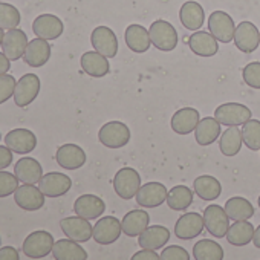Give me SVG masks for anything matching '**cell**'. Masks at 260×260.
<instances>
[{
  "label": "cell",
  "mask_w": 260,
  "mask_h": 260,
  "mask_svg": "<svg viewBox=\"0 0 260 260\" xmlns=\"http://www.w3.org/2000/svg\"><path fill=\"white\" fill-rule=\"evenodd\" d=\"M140 187H141V176L132 167L119 169L113 178V190L124 201L134 199L137 196Z\"/></svg>",
  "instance_id": "1"
},
{
  "label": "cell",
  "mask_w": 260,
  "mask_h": 260,
  "mask_svg": "<svg viewBox=\"0 0 260 260\" xmlns=\"http://www.w3.org/2000/svg\"><path fill=\"white\" fill-rule=\"evenodd\" d=\"M149 34L152 45L162 52H170L178 46V31L166 20H155L149 28Z\"/></svg>",
  "instance_id": "2"
},
{
  "label": "cell",
  "mask_w": 260,
  "mask_h": 260,
  "mask_svg": "<svg viewBox=\"0 0 260 260\" xmlns=\"http://www.w3.org/2000/svg\"><path fill=\"white\" fill-rule=\"evenodd\" d=\"M98 140L107 149H121L130 141V130L121 121H110L100 128Z\"/></svg>",
  "instance_id": "3"
},
{
  "label": "cell",
  "mask_w": 260,
  "mask_h": 260,
  "mask_svg": "<svg viewBox=\"0 0 260 260\" xmlns=\"http://www.w3.org/2000/svg\"><path fill=\"white\" fill-rule=\"evenodd\" d=\"M54 243H55V240H54L51 233L39 230V231L31 233L25 239L22 251L29 258H42V257H46L48 254L52 252Z\"/></svg>",
  "instance_id": "4"
},
{
  "label": "cell",
  "mask_w": 260,
  "mask_h": 260,
  "mask_svg": "<svg viewBox=\"0 0 260 260\" xmlns=\"http://www.w3.org/2000/svg\"><path fill=\"white\" fill-rule=\"evenodd\" d=\"M214 118L222 125H243L251 119V110L240 103H223L214 110Z\"/></svg>",
  "instance_id": "5"
},
{
  "label": "cell",
  "mask_w": 260,
  "mask_h": 260,
  "mask_svg": "<svg viewBox=\"0 0 260 260\" xmlns=\"http://www.w3.org/2000/svg\"><path fill=\"white\" fill-rule=\"evenodd\" d=\"M204 222H205L207 231L213 237H217V239L225 237V234L230 228V217H228L225 208H222L217 204H210L204 210Z\"/></svg>",
  "instance_id": "6"
},
{
  "label": "cell",
  "mask_w": 260,
  "mask_h": 260,
  "mask_svg": "<svg viewBox=\"0 0 260 260\" xmlns=\"http://www.w3.org/2000/svg\"><path fill=\"white\" fill-rule=\"evenodd\" d=\"M208 31L220 43H230L234 40V20L230 14L223 11H214L208 17Z\"/></svg>",
  "instance_id": "7"
},
{
  "label": "cell",
  "mask_w": 260,
  "mask_h": 260,
  "mask_svg": "<svg viewBox=\"0 0 260 260\" xmlns=\"http://www.w3.org/2000/svg\"><path fill=\"white\" fill-rule=\"evenodd\" d=\"M122 233V226L119 219L115 216H104L93 225L92 237L100 245H110L119 239Z\"/></svg>",
  "instance_id": "8"
},
{
  "label": "cell",
  "mask_w": 260,
  "mask_h": 260,
  "mask_svg": "<svg viewBox=\"0 0 260 260\" xmlns=\"http://www.w3.org/2000/svg\"><path fill=\"white\" fill-rule=\"evenodd\" d=\"M60 226L66 237H69L75 242H80V243L90 240L92 233H93V226L90 225L89 219H84L78 214L61 219Z\"/></svg>",
  "instance_id": "9"
},
{
  "label": "cell",
  "mask_w": 260,
  "mask_h": 260,
  "mask_svg": "<svg viewBox=\"0 0 260 260\" xmlns=\"http://www.w3.org/2000/svg\"><path fill=\"white\" fill-rule=\"evenodd\" d=\"M90 43L93 49L107 58H113L118 54L116 34L107 26H96L90 34Z\"/></svg>",
  "instance_id": "10"
},
{
  "label": "cell",
  "mask_w": 260,
  "mask_h": 260,
  "mask_svg": "<svg viewBox=\"0 0 260 260\" xmlns=\"http://www.w3.org/2000/svg\"><path fill=\"white\" fill-rule=\"evenodd\" d=\"M234 45L243 54L254 52L260 45V32L251 22H242L236 26Z\"/></svg>",
  "instance_id": "11"
},
{
  "label": "cell",
  "mask_w": 260,
  "mask_h": 260,
  "mask_svg": "<svg viewBox=\"0 0 260 260\" xmlns=\"http://www.w3.org/2000/svg\"><path fill=\"white\" fill-rule=\"evenodd\" d=\"M40 92V78L36 74H25L16 84L14 101L19 107L29 106Z\"/></svg>",
  "instance_id": "12"
},
{
  "label": "cell",
  "mask_w": 260,
  "mask_h": 260,
  "mask_svg": "<svg viewBox=\"0 0 260 260\" xmlns=\"http://www.w3.org/2000/svg\"><path fill=\"white\" fill-rule=\"evenodd\" d=\"M205 228L204 216L199 213H185L176 220L175 236L181 240H191L202 234Z\"/></svg>",
  "instance_id": "13"
},
{
  "label": "cell",
  "mask_w": 260,
  "mask_h": 260,
  "mask_svg": "<svg viewBox=\"0 0 260 260\" xmlns=\"http://www.w3.org/2000/svg\"><path fill=\"white\" fill-rule=\"evenodd\" d=\"M71 187H72L71 178L58 172L46 173L39 181V188L43 191L46 198H60L66 194L71 190Z\"/></svg>",
  "instance_id": "14"
},
{
  "label": "cell",
  "mask_w": 260,
  "mask_h": 260,
  "mask_svg": "<svg viewBox=\"0 0 260 260\" xmlns=\"http://www.w3.org/2000/svg\"><path fill=\"white\" fill-rule=\"evenodd\" d=\"M169 190L161 182H147L137 193V204L146 208H156L167 201Z\"/></svg>",
  "instance_id": "15"
},
{
  "label": "cell",
  "mask_w": 260,
  "mask_h": 260,
  "mask_svg": "<svg viewBox=\"0 0 260 260\" xmlns=\"http://www.w3.org/2000/svg\"><path fill=\"white\" fill-rule=\"evenodd\" d=\"M16 204L26 211H37L45 205V194L36 184H23L14 193Z\"/></svg>",
  "instance_id": "16"
},
{
  "label": "cell",
  "mask_w": 260,
  "mask_h": 260,
  "mask_svg": "<svg viewBox=\"0 0 260 260\" xmlns=\"http://www.w3.org/2000/svg\"><path fill=\"white\" fill-rule=\"evenodd\" d=\"M5 144L14 153L26 155V153H31L37 147V138L28 128H14L7 134Z\"/></svg>",
  "instance_id": "17"
},
{
  "label": "cell",
  "mask_w": 260,
  "mask_h": 260,
  "mask_svg": "<svg viewBox=\"0 0 260 260\" xmlns=\"http://www.w3.org/2000/svg\"><path fill=\"white\" fill-rule=\"evenodd\" d=\"M55 161L64 170H77L86 164V152L77 144H63L57 149Z\"/></svg>",
  "instance_id": "18"
},
{
  "label": "cell",
  "mask_w": 260,
  "mask_h": 260,
  "mask_svg": "<svg viewBox=\"0 0 260 260\" xmlns=\"http://www.w3.org/2000/svg\"><path fill=\"white\" fill-rule=\"evenodd\" d=\"M63 22L54 14H42L32 22V31L45 40H57L63 34Z\"/></svg>",
  "instance_id": "19"
},
{
  "label": "cell",
  "mask_w": 260,
  "mask_h": 260,
  "mask_svg": "<svg viewBox=\"0 0 260 260\" xmlns=\"http://www.w3.org/2000/svg\"><path fill=\"white\" fill-rule=\"evenodd\" d=\"M22 58L31 68H42L51 58V45L48 43V40L37 37L28 43L25 55Z\"/></svg>",
  "instance_id": "20"
},
{
  "label": "cell",
  "mask_w": 260,
  "mask_h": 260,
  "mask_svg": "<svg viewBox=\"0 0 260 260\" xmlns=\"http://www.w3.org/2000/svg\"><path fill=\"white\" fill-rule=\"evenodd\" d=\"M201 119V115L196 109L193 107H182L173 113L172 118V130L178 135H188L194 132V128Z\"/></svg>",
  "instance_id": "21"
},
{
  "label": "cell",
  "mask_w": 260,
  "mask_h": 260,
  "mask_svg": "<svg viewBox=\"0 0 260 260\" xmlns=\"http://www.w3.org/2000/svg\"><path fill=\"white\" fill-rule=\"evenodd\" d=\"M28 37L22 29H8V32H5V39L2 43V49L4 54L11 60H19L20 57L25 55L26 46H28Z\"/></svg>",
  "instance_id": "22"
},
{
  "label": "cell",
  "mask_w": 260,
  "mask_h": 260,
  "mask_svg": "<svg viewBox=\"0 0 260 260\" xmlns=\"http://www.w3.org/2000/svg\"><path fill=\"white\" fill-rule=\"evenodd\" d=\"M188 46L198 57H213L219 52V43L210 31H194L188 39Z\"/></svg>",
  "instance_id": "23"
},
{
  "label": "cell",
  "mask_w": 260,
  "mask_h": 260,
  "mask_svg": "<svg viewBox=\"0 0 260 260\" xmlns=\"http://www.w3.org/2000/svg\"><path fill=\"white\" fill-rule=\"evenodd\" d=\"M124 40L125 45L130 51H134L137 54H144L149 51V48L152 46V40H150V34L149 29H146L141 25H128L125 28L124 32Z\"/></svg>",
  "instance_id": "24"
},
{
  "label": "cell",
  "mask_w": 260,
  "mask_h": 260,
  "mask_svg": "<svg viewBox=\"0 0 260 260\" xmlns=\"http://www.w3.org/2000/svg\"><path fill=\"white\" fill-rule=\"evenodd\" d=\"M106 210V204L101 198L95 196V194H81L75 204H74V211L75 214L93 220L100 216H103Z\"/></svg>",
  "instance_id": "25"
},
{
  "label": "cell",
  "mask_w": 260,
  "mask_h": 260,
  "mask_svg": "<svg viewBox=\"0 0 260 260\" xmlns=\"http://www.w3.org/2000/svg\"><path fill=\"white\" fill-rule=\"evenodd\" d=\"M170 240V230L162 225H149L140 236L138 245L147 249H161Z\"/></svg>",
  "instance_id": "26"
},
{
  "label": "cell",
  "mask_w": 260,
  "mask_h": 260,
  "mask_svg": "<svg viewBox=\"0 0 260 260\" xmlns=\"http://www.w3.org/2000/svg\"><path fill=\"white\" fill-rule=\"evenodd\" d=\"M80 64H81V69L93 78L106 77L110 71V64H109L107 57H104L103 54H100L96 51L84 52L81 55Z\"/></svg>",
  "instance_id": "27"
},
{
  "label": "cell",
  "mask_w": 260,
  "mask_h": 260,
  "mask_svg": "<svg viewBox=\"0 0 260 260\" xmlns=\"http://www.w3.org/2000/svg\"><path fill=\"white\" fill-rule=\"evenodd\" d=\"M52 255L55 260H86L87 252L80 245V242H75L72 239H60L54 243Z\"/></svg>",
  "instance_id": "28"
},
{
  "label": "cell",
  "mask_w": 260,
  "mask_h": 260,
  "mask_svg": "<svg viewBox=\"0 0 260 260\" xmlns=\"http://www.w3.org/2000/svg\"><path fill=\"white\" fill-rule=\"evenodd\" d=\"M220 122L216 118H201L196 128H194V138L199 146H211L220 137Z\"/></svg>",
  "instance_id": "29"
},
{
  "label": "cell",
  "mask_w": 260,
  "mask_h": 260,
  "mask_svg": "<svg viewBox=\"0 0 260 260\" xmlns=\"http://www.w3.org/2000/svg\"><path fill=\"white\" fill-rule=\"evenodd\" d=\"M150 223V216L147 211L144 210H132L128 211L122 220H121V226H122V233L128 237H137L140 236Z\"/></svg>",
  "instance_id": "30"
},
{
  "label": "cell",
  "mask_w": 260,
  "mask_h": 260,
  "mask_svg": "<svg viewBox=\"0 0 260 260\" xmlns=\"http://www.w3.org/2000/svg\"><path fill=\"white\" fill-rule=\"evenodd\" d=\"M179 20L185 29L193 31V32L199 31L204 25V20H205L204 8L198 2H193V0L185 2L179 11Z\"/></svg>",
  "instance_id": "31"
},
{
  "label": "cell",
  "mask_w": 260,
  "mask_h": 260,
  "mask_svg": "<svg viewBox=\"0 0 260 260\" xmlns=\"http://www.w3.org/2000/svg\"><path fill=\"white\" fill-rule=\"evenodd\" d=\"M14 175L23 184H39V181L43 176V169L37 159L26 156V158H20L16 162Z\"/></svg>",
  "instance_id": "32"
},
{
  "label": "cell",
  "mask_w": 260,
  "mask_h": 260,
  "mask_svg": "<svg viewBox=\"0 0 260 260\" xmlns=\"http://www.w3.org/2000/svg\"><path fill=\"white\" fill-rule=\"evenodd\" d=\"M193 191L202 199V201H216L220 193H222V184L219 182V179H216L214 176L210 175H202L198 176L194 179L193 184Z\"/></svg>",
  "instance_id": "33"
},
{
  "label": "cell",
  "mask_w": 260,
  "mask_h": 260,
  "mask_svg": "<svg viewBox=\"0 0 260 260\" xmlns=\"http://www.w3.org/2000/svg\"><path fill=\"white\" fill-rule=\"evenodd\" d=\"M243 144L242 130L237 128V125H230L226 130H223L219 138V149L222 155L225 156H236Z\"/></svg>",
  "instance_id": "34"
},
{
  "label": "cell",
  "mask_w": 260,
  "mask_h": 260,
  "mask_svg": "<svg viewBox=\"0 0 260 260\" xmlns=\"http://www.w3.org/2000/svg\"><path fill=\"white\" fill-rule=\"evenodd\" d=\"M254 231L255 228L248 220H236L233 225H230L225 237L234 246H245L252 242Z\"/></svg>",
  "instance_id": "35"
},
{
  "label": "cell",
  "mask_w": 260,
  "mask_h": 260,
  "mask_svg": "<svg viewBox=\"0 0 260 260\" xmlns=\"http://www.w3.org/2000/svg\"><path fill=\"white\" fill-rule=\"evenodd\" d=\"M225 211L228 214V217L231 220H248L254 216V207L252 204L245 199V198H240V196H234V198H230L226 202H225Z\"/></svg>",
  "instance_id": "36"
},
{
  "label": "cell",
  "mask_w": 260,
  "mask_h": 260,
  "mask_svg": "<svg viewBox=\"0 0 260 260\" xmlns=\"http://www.w3.org/2000/svg\"><path fill=\"white\" fill-rule=\"evenodd\" d=\"M193 204V191L187 185H175L169 190L167 205L173 211H184Z\"/></svg>",
  "instance_id": "37"
},
{
  "label": "cell",
  "mask_w": 260,
  "mask_h": 260,
  "mask_svg": "<svg viewBox=\"0 0 260 260\" xmlns=\"http://www.w3.org/2000/svg\"><path fill=\"white\" fill-rule=\"evenodd\" d=\"M193 257L196 260H222L223 258V248L208 239L198 240L193 246Z\"/></svg>",
  "instance_id": "38"
},
{
  "label": "cell",
  "mask_w": 260,
  "mask_h": 260,
  "mask_svg": "<svg viewBox=\"0 0 260 260\" xmlns=\"http://www.w3.org/2000/svg\"><path fill=\"white\" fill-rule=\"evenodd\" d=\"M243 144L249 150H260V121L258 119H248L242 127Z\"/></svg>",
  "instance_id": "39"
},
{
  "label": "cell",
  "mask_w": 260,
  "mask_h": 260,
  "mask_svg": "<svg viewBox=\"0 0 260 260\" xmlns=\"http://www.w3.org/2000/svg\"><path fill=\"white\" fill-rule=\"evenodd\" d=\"M20 11L14 5L0 2V28L14 29L20 25Z\"/></svg>",
  "instance_id": "40"
},
{
  "label": "cell",
  "mask_w": 260,
  "mask_h": 260,
  "mask_svg": "<svg viewBox=\"0 0 260 260\" xmlns=\"http://www.w3.org/2000/svg\"><path fill=\"white\" fill-rule=\"evenodd\" d=\"M19 178L16 175H11L8 172L0 170V198H7L10 194H14L19 188Z\"/></svg>",
  "instance_id": "41"
},
{
  "label": "cell",
  "mask_w": 260,
  "mask_h": 260,
  "mask_svg": "<svg viewBox=\"0 0 260 260\" xmlns=\"http://www.w3.org/2000/svg\"><path fill=\"white\" fill-rule=\"evenodd\" d=\"M242 75H243V81L246 83V86L252 89H260V61L248 63L243 68Z\"/></svg>",
  "instance_id": "42"
},
{
  "label": "cell",
  "mask_w": 260,
  "mask_h": 260,
  "mask_svg": "<svg viewBox=\"0 0 260 260\" xmlns=\"http://www.w3.org/2000/svg\"><path fill=\"white\" fill-rule=\"evenodd\" d=\"M16 84L17 81L13 75H8V74L0 75V104H4L11 96H14Z\"/></svg>",
  "instance_id": "43"
},
{
  "label": "cell",
  "mask_w": 260,
  "mask_h": 260,
  "mask_svg": "<svg viewBox=\"0 0 260 260\" xmlns=\"http://www.w3.org/2000/svg\"><path fill=\"white\" fill-rule=\"evenodd\" d=\"M161 258L162 260H188L190 254L185 248L178 246V245H172V246H167L162 249Z\"/></svg>",
  "instance_id": "44"
},
{
  "label": "cell",
  "mask_w": 260,
  "mask_h": 260,
  "mask_svg": "<svg viewBox=\"0 0 260 260\" xmlns=\"http://www.w3.org/2000/svg\"><path fill=\"white\" fill-rule=\"evenodd\" d=\"M13 150L8 146H0V170H4L13 164Z\"/></svg>",
  "instance_id": "45"
},
{
  "label": "cell",
  "mask_w": 260,
  "mask_h": 260,
  "mask_svg": "<svg viewBox=\"0 0 260 260\" xmlns=\"http://www.w3.org/2000/svg\"><path fill=\"white\" fill-rule=\"evenodd\" d=\"M159 258L161 254H156L155 249H147V248H143L141 251L132 255V260H159Z\"/></svg>",
  "instance_id": "46"
},
{
  "label": "cell",
  "mask_w": 260,
  "mask_h": 260,
  "mask_svg": "<svg viewBox=\"0 0 260 260\" xmlns=\"http://www.w3.org/2000/svg\"><path fill=\"white\" fill-rule=\"evenodd\" d=\"M19 251L13 246H4L0 248V260H19Z\"/></svg>",
  "instance_id": "47"
},
{
  "label": "cell",
  "mask_w": 260,
  "mask_h": 260,
  "mask_svg": "<svg viewBox=\"0 0 260 260\" xmlns=\"http://www.w3.org/2000/svg\"><path fill=\"white\" fill-rule=\"evenodd\" d=\"M10 69H11V60L4 52H0V75L7 74Z\"/></svg>",
  "instance_id": "48"
},
{
  "label": "cell",
  "mask_w": 260,
  "mask_h": 260,
  "mask_svg": "<svg viewBox=\"0 0 260 260\" xmlns=\"http://www.w3.org/2000/svg\"><path fill=\"white\" fill-rule=\"evenodd\" d=\"M252 243H254V246H255V248H258V249H260V225H258V226L255 228V231H254Z\"/></svg>",
  "instance_id": "49"
},
{
  "label": "cell",
  "mask_w": 260,
  "mask_h": 260,
  "mask_svg": "<svg viewBox=\"0 0 260 260\" xmlns=\"http://www.w3.org/2000/svg\"><path fill=\"white\" fill-rule=\"evenodd\" d=\"M4 39H5V32H4V28H0V46L4 43Z\"/></svg>",
  "instance_id": "50"
},
{
  "label": "cell",
  "mask_w": 260,
  "mask_h": 260,
  "mask_svg": "<svg viewBox=\"0 0 260 260\" xmlns=\"http://www.w3.org/2000/svg\"><path fill=\"white\" fill-rule=\"evenodd\" d=\"M258 208H260V196H258Z\"/></svg>",
  "instance_id": "51"
},
{
  "label": "cell",
  "mask_w": 260,
  "mask_h": 260,
  "mask_svg": "<svg viewBox=\"0 0 260 260\" xmlns=\"http://www.w3.org/2000/svg\"><path fill=\"white\" fill-rule=\"evenodd\" d=\"M0 243H2V240H0ZM0 248H2V246H0Z\"/></svg>",
  "instance_id": "52"
},
{
  "label": "cell",
  "mask_w": 260,
  "mask_h": 260,
  "mask_svg": "<svg viewBox=\"0 0 260 260\" xmlns=\"http://www.w3.org/2000/svg\"><path fill=\"white\" fill-rule=\"evenodd\" d=\"M0 138H2V135H0Z\"/></svg>",
  "instance_id": "53"
}]
</instances>
